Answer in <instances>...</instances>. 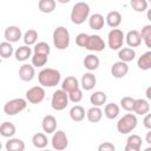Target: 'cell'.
<instances>
[{"instance_id": "74e56055", "label": "cell", "mask_w": 151, "mask_h": 151, "mask_svg": "<svg viewBox=\"0 0 151 151\" xmlns=\"http://www.w3.org/2000/svg\"><path fill=\"white\" fill-rule=\"evenodd\" d=\"M130 5H131L132 9L138 12V13L145 12L147 9V1L146 0H131Z\"/></svg>"}, {"instance_id": "d6986e66", "label": "cell", "mask_w": 151, "mask_h": 151, "mask_svg": "<svg viewBox=\"0 0 151 151\" xmlns=\"http://www.w3.org/2000/svg\"><path fill=\"white\" fill-rule=\"evenodd\" d=\"M14 57L18 61H26L28 58L32 57V48L27 45H22L19 46L15 51H14Z\"/></svg>"}, {"instance_id": "d4e9b609", "label": "cell", "mask_w": 151, "mask_h": 151, "mask_svg": "<svg viewBox=\"0 0 151 151\" xmlns=\"http://www.w3.org/2000/svg\"><path fill=\"white\" fill-rule=\"evenodd\" d=\"M86 117H87L88 122H91V123H98L103 118V110L99 106H92V107H90L87 110Z\"/></svg>"}, {"instance_id": "277c9868", "label": "cell", "mask_w": 151, "mask_h": 151, "mask_svg": "<svg viewBox=\"0 0 151 151\" xmlns=\"http://www.w3.org/2000/svg\"><path fill=\"white\" fill-rule=\"evenodd\" d=\"M137 117L133 113H126L124 114L117 123V130L122 134H127L132 132L137 127Z\"/></svg>"}, {"instance_id": "bcb514c9", "label": "cell", "mask_w": 151, "mask_h": 151, "mask_svg": "<svg viewBox=\"0 0 151 151\" xmlns=\"http://www.w3.org/2000/svg\"><path fill=\"white\" fill-rule=\"evenodd\" d=\"M146 97H147V99H151V87H147V90H146Z\"/></svg>"}, {"instance_id": "4dcf8cb0", "label": "cell", "mask_w": 151, "mask_h": 151, "mask_svg": "<svg viewBox=\"0 0 151 151\" xmlns=\"http://www.w3.org/2000/svg\"><path fill=\"white\" fill-rule=\"evenodd\" d=\"M70 117L73 122H81L85 118V109L80 105H74L70 110Z\"/></svg>"}, {"instance_id": "5b68a950", "label": "cell", "mask_w": 151, "mask_h": 151, "mask_svg": "<svg viewBox=\"0 0 151 151\" xmlns=\"http://www.w3.org/2000/svg\"><path fill=\"white\" fill-rule=\"evenodd\" d=\"M27 106V100L24 98H14L8 100L4 105V112L7 116H15L20 112H22Z\"/></svg>"}, {"instance_id": "9c48e42d", "label": "cell", "mask_w": 151, "mask_h": 151, "mask_svg": "<svg viewBox=\"0 0 151 151\" xmlns=\"http://www.w3.org/2000/svg\"><path fill=\"white\" fill-rule=\"evenodd\" d=\"M45 90L42 86H33L26 91V100L31 104H40L45 99Z\"/></svg>"}, {"instance_id": "f1b7e54d", "label": "cell", "mask_w": 151, "mask_h": 151, "mask_svg": "<svg viewBox=\"0 0 151 151\" xmlns=\"http://www.w3.org/2000/svg\"><path fill=\"white\" fill-rule=\"evenodd\" d=\"M137 65L140 70L143 71H147L151 68V51H147L145 53H143L138 60H137Z\"/></svg>"}, {"instance_id": "e0dca14e", "label": "cell", "mask_w": 151, "mask_h": 151, "mask_svg": "<svg viewBox=\"0 0 151 151\" xmlns=\"http://www.w3.org/2000/svg\"><path fill=\"white\" fill-rule=\"evenodd\" d=\"M127 44L129 47H138L140 44H142V38H140V34L137 29H131L126 33L125 35V39H124Z\"/></svg>"}, {"instance_id": "6da1fadb", "label": "cell", "mask_w": 151, "mask_h": 151, "mask_svg": "<svg viewBox=\"0 0 151 151\" xmlns=\"http://www.w3.org/2000/svg\"><path fill=\"white\" fill-rule=\"evenodd\" d=\"M38 80L42 87H54L60 83L61 74L58 70L47 67V68H42L38 73Z\"/></svg>"}, {"instance_id": "603a6c76", "label": "cell", "mask_w": 151, "mask_h": 151, "mask_svg": "<svg viewBox=\"0 0 151 151\" xmlns=\"http://www.w3.org/2000/svg\"><path fill=\"white\" fill-rule=\"evenodd\" d=\"M84 66L86 70H88L90 72L92 71H96L98 67H99V64H100V60L97 55L94 54H87L85 58H84V61H83Z\"/></svg>"}, {"instance_id": "b9f144b4", "label": "cell", "mask_w": 151, "mask_h": 151, "mask_svg": "<svg viewBox=\"0 0 151 151\" xmlns=\"http://www.w3.org/2000/svg\"><path fill=\"white\" fill-rule=\"evenodd\" d=\"M87 38H88V34H86V33H79L76 37V44L79 47H85V44L87 41Z\"/></svg>"}, {"instance_id": "7402d4cb", "label": "cell", "mask_w": 151, "mask_h": 151, "mask_svg": "<svg viewBox=\"0 0 151 151\" xmlns=\"http://www.w3.org/2000/svg\"><path fill=\"white\" fill-rule=\"evenodd\" d=\"M118 58L124 63H130L136 58V51L132 47H122L118 50Z\"/></svg>"}, {"instance_id": "83f0119b", "label": "cell", "mask_w": 151, "mask_h": 151, "mask_svg": "<svg viewBox=\"0 0 151 151\" xmlns=\"http://www.w3.org/2000/svg\"><path fill=\"white\" fill-rule=\"evenodd\" d=\"M6 150L7 151H24L25 143L19 138H9L6 142Z\"/></svg>"}, {"instance_id": "ffe728a7", "label": "cell", "mask_w": 151, "mask_h": 151, "mask_svg": "<svg viewBox=\"0 0 151 151\" xmlns=\"http://www.w3.org/2000/svg\"><path fill=\"white\" fill-rule=\"evenodd\" d=\"M105 21L111 28H117L122 24V14L118 11H111L107 13Z\"/></svg>"}, {"instance_id": "f546056e", "label": "cell", "mask_w": 151, "mask_h": 151, "mask_svg": "<svg viewBox=\"0 0 151 151\" xmlns=\"http://www.w3.org/2000/svg\"><path fill=\"white\" fill-rule=\"evenodd\" d=\"M119 106L114 103H109L104 107V114L107 119H116L119 116Z\"/></svg>"}, {"instance_id": "30bf717a", "label": "cell", "mask_w": 151, "mask_h": 151, "mask_svg": "<svg viewBox=\"0 0 151 151\" xmlns=\"http://www.w3.org/2000/svg\"><path fill=\"white\" fill-rule=\"evenodd\" d=\"M84 48H86L88 51H93V52H101L105 48V41L101 39L100 35L92 34V35H88Z\"/></svg>"}, {"instance_id": "7c38bea8", "label": "cell", "mask_w": 151, "mask_h": 151, "mask_svg": "<svg viewBox=\"0 0 151 151\" xmlns=\"http://www.w3.org/2000/svg\"><path fill=\"white\" fill-rule=\"evenodd\" d=\"M129 72V66H127V63H124L122 60L119 61H116L112 66H111V74L117 78V79H120V78H124Z\"/></svg>"}, {"instance_id": "484cf974", "label": "cell", "mask_w": 151, "mask_h": 151, "mask_svg": "<svg viewBox=\"0 0 151 151\" xmlns=\"http://www.w3.org/2000/svg\"><path fill=\"white\" fill-rule=\"evenodd\" d=\"M17 129L15 125L11 122H4L0 124V134L5 138H11L15 134Z\"/></svg>"}, {"instance_id": "8992f818", "label": "cell", "mask_w": 151, "mask_h": 151, "mask_svg": "<svg viewBox=\"0 0 151 151\" xmlns=\"http://www.w3.org/2000/svg\"><path fill=\"white\" fill-rule=\"evenodd\" d=\"M124 39H125V34L123 33L122 29L119 28H112L109 34H107V44L109 47L113 51H118L119 48L123 47L124 44Z\"/></svg>"}, {"instance_id": "836d02e7", "label": "cell", "mask_w": 151, "mask_h": 151, "mask_svg": "<svg viewBox=\"0 0 151 151\" xmlns=\"http://www.w3.org/2000/svg\"><path fill=\"white\" fill-rule=\"evenodd\" d=\"M47 60H48V55L42 54V53H34L31 57V61H32V65L34 67H42V66H45L47 64Z\"/></svg>"}, {"instance_id": "d6a6232c", "label": "cell", "mask_w": 151, "mask_h": 151, "mask_svg": "<svg viewBox=\"0 0 151 151\" xmlns=\"http://www.w3.org/2000/svg\"><path fill=\"white\" fill-rule=\"evenodd\" d=\"M55 0H39L38 7L39 11L42 13H52L55 9Z\"/></svg>"}, {"instance_id": "d590c367", "label": "cell", "mask_w": 151, "mask_h": 151, "mask_svg": "<svg viewBox=\"0 0 151 151\" xmlns=\"http://www.w3.org/2000/svg\"><path fill=\"white\" fill-rule=\"evenodd\" d=\"M22 39H24L25 45L32 46V45H34V44L37 42V40H38V32H37L35 29H28V31L25 32Z\"/></svg>"}, {"instance_id": "e575fe53", "label": "cell", "mask_w": 151, "mask_h": 151, "mask_svg": "<svg viewBox=\"0 0 151 151\" xmlns=\"http://www.w3.org/2000/svg\"><path fill=\"white\" fill-rule=\"evenodd\" d=\"M14 53L13 46L11 42L8 41H2L0 42V57L4 59H7L9 57H12V54Z\"/></svg>"}, {"instance_id": "7bdbcfd3", "label": "cell", "mask_w": 151, "mask_h": 151, "mask_svg": "<svg viewBox=\"0 0 151 151\" xmlns=\"http://www.w3.org/2000/svg\"><path fill=\"white\" fill-rule=\"evenodd\" d=\"M98 150L99 151H114L116 146L110 142H104L98 146Z\"/></svg>"}, {"instance_id": "8fae6325", "label": "cell", "mask_w": 151, "mask_h": 151, "mask_svg": "<svg viewBox=\"0 0 151 151\" xmlns=\"http://www.w3.org/2000/svg\"><path fill=\"white\" fill-rule=\"evenodd\" d=\"M5 39L6 41L13 44V42H17L19 41L21 38H22V33H21V29L18 27V26H8L6 29H5Z\"/></svg>"}, {"instance_id": "c3c4849f", "label": "cell", "mask_w": 151, "mask_h": 151, "mask_svg": "<svg viewBox=\"0 0 151 151\" xmlns=\"http://www.w3.org/2000/svg\"><path fill=\"white\" fill-rule=\"evenodd\" d=\"M1 147H2V145H1V143H0V150H1Z\"/></svg>"}, {"instance_id": "60d3db41", "label": "cell", "mask_w": 151, "mask_h": 151, "mask_svg": "<svg viewBox=\"0 0 151 151\" xmlns=\"http://www.w3.org/2000/svg\"><path fill=\"white\" fill-rule=\"evenodd\" d=\"M67 94H68V100H71L72 103H79L83 99V91L79 87L68 92Z\"/></svg>"}, {"instance_id": "3957f363", "label": "cell", "mask_w": 151, "mask_h": 151, "mask_svg": "<svg viewBox=\"0 0 151 151\" xmlns=\"http://www.w3.org/2000/svg\"><path fill=\"white\" fill-rule=\"evenodd\" d=\"M70 32L66 27L59 26L53 31V44L58 50H66L70 46Z\"/></svg>"}, {"instance_id": "ab89813d", "label": "cell", "mask_w": 151, "mask_h": 151, "mask_svg": "<svg viewBox=\"0 0 151 151\" xmlns=\"http://www.w3.org/2000/svg\"><path fill=\"white\" fill-rule=\"evenodd\" d=\"M133 104H134V98H132V97H123L120 99V106L125 111H132Z\"/></svg>"}, {"instance_id": "9a60e30c", "label": "cell", "mask_w": 151, "mask_h": 151, "mask_svg": "<svg viewBox=\"0 0 151 151\" xmlns=\"http://www.w3.org/2000/svg\"><path fill=\"white\" fill-rule=\"evenodd\" d=\"M97 84V78L92 72H86L81 76L80 79V85L83 87V90L85 91H91L92 88H94Z\"/></svg>"}, {"instance_id": "f6af8a7d", "label": "cell", "mask_w": 151, "mask_h": 151, "mask_svg": "<svg viewBox=\"0 0 151 151\" xmlns=\"http://www.w3.org/2000/svg\"><path fill=\"white\" fill-rule=\"evenodd\" d=\"M145 142L147 144H151V129L149 130V132L146 133V137H145Z\"/></svg>"}, {"instance_id": "4316f807", "label": "cell", "mask_w": 151, "mask_h": 151, "mask_svg": "<svg viewBox=\"0 0 151 151\" xmlns=\"http://www.w3.org/2000/svg\"><path fill=\"white\" fill-rule=\"evenodd\" d=\"M106 99H107V96L103 91H96L90 96V101L93 106H99V107L103 106L106 103Z\"/></svg>"}, {"instance_id": "cb8c5ba5", "label": "cell", "mask_w": 151, "mask_h": 151, "mask_svg": "<svg viewBox=\"0 0 151 151\" xmlns=\"http://www.w3.org/2000/svg\"><path fill=\"white\" fill-rule=\"evenodd\" d=\"M79 87V80L73 77V76H68L66 77L64 80H63V84H61V90H64L66 93L76 90Z\"/></svg>"}, {"instance_id": "ac0fdd59", "label": "cell", "mask_w": 151, "mask_h": 151, "mask_svg": "<svg viewBox=\"0 0 151 151\" xmlns=\"http://www.w3.org/2000/svg\"><path fill=\"white\" fill-rule=\"evenodd\" d=\"M136 114L139 116H144L150 111V104L146 99L139 98V99H134V104H133V110H132Z\"/></svg>"}, {"instance_id": "2e32d148", "label": "cell", "mask_w": 151, "mask_h": 151, "mask_svg": "<svg viewBox=\"0 0 151 151\" xmlns=\"http://www.w3.org/2000/svg\"><path fill=\"white\" fill-rule=\"evenodd\" d=\"M41 127H42L44 132H46L47 134L53 133L57 130V119H55V117L52 116V114L45 116L42 118V122H41Z\"/></svg>"}, {"instance_id": "44dd1931", "label": "cell", "mask_w": 151, "mask_h": 151, "mask_svg": "<svg viewBox=\"0 0 151 151\" xmlns=\"http://www.w3.org/2000/svg\"><path fill=\"white\" fill-rule=\"evenodd\" d=\"M104 24H105V19L101 14L99 13H94L92 14L91 17H88V25L94 31H99L104 27Z\"/></svg>"}, {"instance_id": "ee69618b", "label": "cell", "mask_w": 151, "mask_h": 151, "mask_svg": "<svg viewBox=\"0 0 151 151\" xmlns=\"http://www.w3.org/2000/svg\"><path fill=\"white\" fill-rule=\"evenodd\" d=\"M145 117H144V120H143V124H144V126L147 129V130H150L151 129V113H146V114H144Z\"/></svg>"}, {"instance_id": "7dc6e473", "label": "cell", "mask_w": 151, "mask_h": 151, "mask_svg": "<svg viewBox=\"0 0 151 151\" xmlns=\"http://www.w3.org/2000/svg\"><path fill=\"white\" fill-rule=\"evenodd\" d=\"M58 2H60V4H68L71 0H57Z\"/></svg>"}, {"instance_id": "52a82bcc", "label": "cell", "mask_w": 151, "mask_h": 151, "mask_svg": "<svg viewBox=\"0 0 151 151\" xmlns=\"http://www.w3.org/2000/svg\"><path fill=\"white\" fill-rule=\"evenodd\" d=\"M68 94L64 90H57L54 91L52 99H51V106L55 111H63L68 105Z\"/></svg>"}, {"instance_id": "7a4b0ae2", "label": "cell", "mask_w": 151, "mask_h": 151, "mask_svg": "<svg viewBox=\"0 0 151 151\" xmlns=\"http://www.w3.org/2000/svg\"><path fill=\"white\" fill-rule=\"evenodd\" d=\"M90 5L84 1L77 2L71 11V21L76 25H81L90 17Z\"/></svg>"}, {"instance_id": "4fadbf2b", "label": "cell", "mask_w": 151, "mask_h": 151, "mask_svg": "<svg viewBox=\"0 0 151 151\" xmlns=\"http://www.w3.org/2000/svg\"><path fill=\"white\" fill-rule=\"evenodd\" d=\"M142 137L138 134H130L126 139L125 151H140L142 149Z\"/></svg>"}, {"instance_id": "5bb4252c", "label": "cell", "mask_w": 151, "mask_h": 151, "mask_svg": "<svg viewBox=\"0 0 151 151\" xmlns=\"http://www.w3.org/2000/svg\"><path fill=\"white\" fill-rule=\"evenodd\" d=\"M34 76H35V70H34L33 65L24 64L22 66H20V68H19V78L22 81H31V80H33Z\"/></svg>"}, {"instance_id": "1f68e13d", "label": "cell", "mask_w": 151, "mask_h": 151, "mask_svg": "<svg viewBox=\"0 0 151 151\" xmlns=\"http://www.w3.org/2000/svg\"><path fill=\"white\" fill-rule=\"evenodd\" d=\"M32 143L33 145L37 147V149H44L47 146L48 144V139H47V136L42 132H38L35 134H33L32 137Z\"/></svg>"}, {"instance_id": "f35d334b", "label": "cell", "mask_w": 151, "mask_h": 151, "mask_svg": "<svg viewBox=\"0 0 151 151\" xmlns=\"http://www.w3.org/2000/svg\"><path fill=\"white\" fill-rule=\"evenodd\" d=\"M34 45H35L34 48H33L34 53H42V54H46V55L50 54L51 48H50V45H48L47 42H45V41H39V42H35Z\"/></svg>"}, {"instance_id": "8d00e7d4", "label": "cell", "mask_w": 151, "mask_h": 151, "mask_svg": "<svg viewBox=\"0 0 151 151\" xmlns=\"http://www.w3.org/2000/svg\"><path fill=\"white\" fill-rule=\"evenodd\" d=\"M139 34H140L142 40L146 45V47L151 48V25H145L139 32Z\"/></svg>"}, {"instance_id": "ba28073f", "label": "cell", "mask_w": 151, "mask_h": 151, "mask_svg": "<svg viewBox=\"0 0 151 151\" xmlns=\"http://www.w3.org/2000/svg\"><path fill=\"white\" fill-rule=\"evenodd\" d=\"M51 144H52L54 150H58V151L65 150L67 147V145H68V139H67L66 133L63 130H55L53 132V136H52V139H51Z\"/></svg>"}]
</instances>
